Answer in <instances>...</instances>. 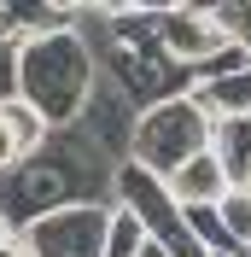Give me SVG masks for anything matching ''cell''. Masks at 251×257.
<instances>
[{"mask_svg": "<svg viewBox=\"0 0 251 257\" xmlns=\"http://www.w3.org/2000/svg\"><path fill=\"white\" fill-rule=\"evenodd\" d=\"M111 176H117V158L105 146H94L82 128H53V141L41 152L18 158L0 176V210L12 216V228H24L59 205L111 199Z\"/></svg>", "mask_w": 251, "mask_h": 257, "instance_id": "obj_1", "label": "cell"}, {"mask_svg": "<svg viewBox=\"0 0 251 257\" xmlns=\"http://www.w3.org/2000/svg\"><path fill=\"white\" fill-rule=\"evenodd\" d=\"M82 35H88V47H94V59H99V76H105L135 111H146L158 99H175V94L193 88V76L164 53L152 12L94 18V30H82Z\"/></svg>", "mask_w": 251, "mask_h": 257, "instance_id": "obj_2", "label": "cell"}, {"mask_svg": "<svg viewBox=\"0 0 251 257\" xmlns=\"http://www.w3.org/2000/svg\"><path fill=\"white\" fill-rule=\"evenodd\" d=\"M99 82V59L76 24L18 41V99H30L53 128H70Z\"/></svg>", "mask_w": 251, "mask_h": 257, "instance_id": "obj_3", "label": "cell"}, {"mask_svg": "<svg viewBox=\"0 0 251 257\" xmlns=\"http://www.w3.org/2000/svg\"><path fill=\"white\" fill-rule=\"evenodd\" d=\"M210 128L216 117L204 111L193 94H175V99H158L146 111H135V128H129V164H146L152 176H170L193 152L210 146Z\"/></svg>", "mask_w": 251, "mask_h": 257, "instance_id": "obj_4", "label": "cell"}, {"mask_svg": "<svg viewBox=\"0 0 251 257\" xmlns=\"http://www.w3.org/2000/svg\"><path fill=\"white\" fill-rule=\"evenodd\" d=\"M111 199L117 205H129L135 216L146 222V234L152 240H164L175 257H210L199 240H193V228H187V210L170 199V187H164V176H152L146 164H117V176H111Z\"/></svg>", "mask_w": 251, "mask_h": 257, "instance_id": "obj_5", "label": "cell"}, {"mask_svg": "<svg viewBox=\"0 0 251 257\" xmlns=\"http://www.w3.org/2000/svg\"><path fill=\"white\" fill-rule=\"evenodd\" d=\"M105 222H111V199L59 205L18 228V245L30 257H105Z\"/></svg>", "mask_w": 251, "mask_h": 257, "instance_id": "obj_6", "label": "cell"}, {"mask_svg": "<svg viewBox=\"0 0 251 257\" xmlns=\"http://www.w3.org/2000/svg\"><path fill=\"white\" fill-rule=\"evenodd\" d=\"M158 18V41L187 76H199L204 64H216L222 53H234L239 41L228 35V24L216 18L210 0H187V6H170V12H152Z\"/></svg>", "mask_w": 251, "mask_h": 257, "instance_id": "obj_7", "label": "cell"}, {"mask_svg": "<svg viewBox=\"0 0 251 257\" xmlns=\"http://www.w3.org/2000/svg\"><path fill=\"white\" fill-rule=\"evenodd\" d=\"M164 187H170V199H175L181 210H193V205H222V193L234 187V181H228L222 158L204 146V152H193L181 170H170V176H164Z\"/></svg>", "mask_w": 251, "mask_h": 257, "instance_id": "obj_8", "label": "cell"}, {"mask_svg": "<svg viewBox=\"0 0 251 257\" xmlns=\"http://www.w3.org/2000/svg\"><path fill=\"white\" fill-rule=\"evenodd\" d=\"M187 94L210 117H251V59L234 64V70H222V76H210V82H193Z\"/></svg>", "mask_w": 251, "mask_h": 257, "instance_id": "obj_9", "label": "cell"}, {"mask_svg": "<svg viewBox=\"0 0 251 257\" xmlns=\"http://www.w3.org/2000/svg\"><path fill=\"white\" fill-rule=\"evenodd\" d=\"M210 152L222 158V170H228L234 187H251V117H216Z\"/></svg>", "mask_w": 251, "mask_h": 257, "instance_id": "obj_10", "label": "cell"}, {"mask_svg": "<svg viewBox=\"0 0 251 257\" xmlns=\"http://www.w3.org/2000/svg\"><path fill=\"white\" fill-rule=\"evenodd\" d=\"M70 18H59L47 0H0V30L12 41H30V35H47V30H64Z\"/></svg>", "mask_w": 251, "mask_h": 257, "instance_id": "obj_11", "label": "cell"}, {"mask_svg": "<svg viewBox=\"0 0 251 257\" xmlns=\"http://www.w3.org/2000/svg\"><path fill=\"white\" fill-rule=\"evenodd\" d=\"M0 117H6V128H12V141H18V152H24V158H30V152H41V146L53 141V123L41 111H35L30 99H0Z\"/></svg>", "mask_w": 251, "mask_h": 257, "instance_id": "obj_12", "label": "cell"}, {"mask_svg": "<svg viewBox=\"0 0 251 257\" xmlns=\"http://www.w3.org/2000/svg\"><path fill=\"white\" fill-rule=\"evenodd\" d=\"M146 245V222L135 216L129 205H117L111 199V222H105V257H141Z\"/></svg>", "mask_w": 251, "mask_h": 257, "instance_id": "obj_13", "label": "cell"}, {"mask_svg": "<svg viewBox=\"0 0 251 257\" xmlns=\"http://www.w3.org/2000/svg\"><path fill=\"white\" fill-rule=\"evenodd\" d=\"M216 216H222V228H228L234 245H251V187H228L222 205H216Z\"/></svg>", "mask_w": 251, "mask_h": 257, "instance_id": "obj_14", "label": "cell"}, {"mask_svg": "<svg viewBox=\"0 0 251 257\" xmlns=\"http://www.w3.org/2000/svg\"><path fill=\"white\" fill-rule=\"evenodd\" d=\"M187 228H193V240H199L204 251L234 245V240H228V228H222V216H216V205H193V210H187Z\"/></svg>", "mask_w": 251, "mask_h": 257, "instance_id": "obj_15", "label": "cell"}, {"mask_svg": "<svg viewBox=\"0 0 251 257\" xmlns=\"http://www.w3.org/2000/svg\"><path fill=\"white\" fill-rule=\"evenodd\" d=\"M216 6V18L228 24V35L239 41V53L251 59V0H210Z\"/></svg>", "mask_w": 251, "mask_h": 257, "instance_id": "obj_16", "label": "cell"}, {"mask_svg": "<svg viewBox=\"0 0 251 257\" xmlns=\"http://www.w3.org/2000/svg\"><path fill=\"white\" fill-rule=\"evenodd\" d=\"M18 94V41L0 30V99Z\"/></svg>", "mask_w": 251, "mask_h": 257, "instance_id": "obj_17", "label": "cell"}, {"mask_svg": "<svg viewBox=\"0 0 251 257\" xmlns=\"http://www.w3.org/2000/svg\"><path fill=\"white\" fill-rule=\"evenodd\" d=\"M82 12L88 18H123V12H135L129 0H82Z\"/></svg>", "mask_w": 251, "mask_h": 257, "instance_id": "obj_18", "label": "cell"}, {"mask_svg": "<svg viewBox=\"0 0 251 257\" xmlns=\"http://www.w3.org/2000/svg\"><path fill=\"white\" fill-rule=\"evenodd\" d=\"M18 158H24V152H18V141H12V128H6V117H0V176H6V170H12Z\"/></svg>", "mask_w": 251, "mask_h": 257, "instance_id": "obj_19", "label": "cell"}, {"mask_svg": "<svg viewBox=\"0 0 251 257\" xmlns=\"http://www.w3.org/2000/svg\"><path fill=\"white\" fill-rule=\"evenodd\" d=\"M47 6H53L59 18H82V0H47Z\"/></svg>", "mask_w": 251, "mask_h": 257, "instance_id": "obj_20", "label": "cell"}, {"mask_svg": "<svg viewBox=\"0 0 251 257\" xmlns=\"http://www.w3.org/2000/svg\"><path fill=\"white\" fill-rule=\"evenodd\" d=\"M141 257H175V251H170V245H164V240H152V234H146V245H141Z\"/></svg>", "mask_w": 251, "mask_h": 257, "instance_id": "obj_21", "label": "cell"}, {"mask_svg": "<svg viewBox=\"0 0 251 257\" xmlns=\"http://www.w3.org/2000/svg\"><path fill=\"white\" fill-rule=\"evenodd\" d=\"M18 240V228H12V216H6V210H0V245H12Z\"/></svg>", "mask_w": 251, "mask_h": 257, "instance_id": "obj_22", "label": "cell"}, {"mask_svg": "<svg viewBox=\"0 0 251 257\" xmlns=\"http://www.w3.org/2000/svg\"><path fill=\"white\" fill-rule=\"evenodd\" d=\"M210 257H251V245H222V251H210Z\"/></svg>", "mask_w": 251, "mask_h": 257, "instance_id": "obj_23", "label": "cell"}, {"mask_svg": "<svg viewBox=\"0 0 251 257\" xmlns=\"http://www.w3.org/2000/svg\"><path fill=\"white\" fill-rule=\"evenodd\" d=\"M0 257H24V245H18V240H12V245H0Z\"/></svg>", "mask_w": 251, "mask_h": 257, "instance_id": "obj_24", "label": "cell"}, {"mask_svg": "<svg viewBox=\"0 0 251 257\" xmlns=\"http://www.w3.org/2000/svg\"><path fill=\"white\" fill-rule=\"evenodd\" d=\"M175 6H187V0H175Z\"/></svg>", "mask_w": 251, "mask_h": 257, "instance_id": "obj_25", "label": "cell"}]
</instances>
